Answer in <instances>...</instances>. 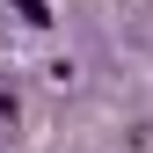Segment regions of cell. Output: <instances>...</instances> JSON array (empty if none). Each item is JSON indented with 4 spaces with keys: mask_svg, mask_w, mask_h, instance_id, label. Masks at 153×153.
Wrapping results in <instances>:
<instances>
[{
    "mask_svg": "<svg viewBox=\"0 0 153 153\" xmlns=\"http://www.w3.org/2000/svg\"><path fill=\"white\" fill-rule=\"evenodd\" d=\"M15 7H22V22H51V7H44V0H15Z\"/></svg>",
    "mask_w": 153,
    "mask_h": 153,
    "instance_id": "cell-1",
    "label": "cell"
},
{
    "mask_svg": "<svg viewBox=\"0 0 153 153\" xmlns=\"http://www.w3.org/2000/svg\"><path fill=\"white\" fill-rule=\"evenodd\" d=\"M0 124H15V88H0Z\"/></svg>",
    "mask_w": 153,
    "mask_h": 153,
    "instance_id": "cell-2",
    "label": "cell"
}]
</instances>
